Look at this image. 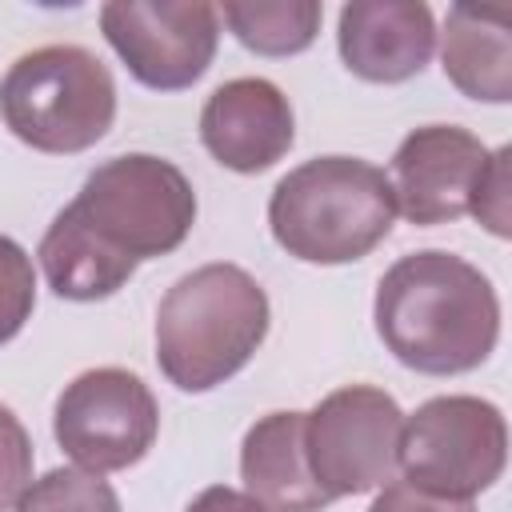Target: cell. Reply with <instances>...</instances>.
Masks as SVG:
<instances>
[{
	"instance_id": "3",
	"label": "cell",
	"mask_w": 512,
	"mask_h": 512,
	"mask_svg": "<svg viewBox=\"0 0 512 512\" xmlns=\"http://www.w3.org/2000/svg\"><path fill=\"white\" fill-rule=\"evenodd\" d=\"M396 224L384 168L360 156H316L276 180L268 196L272 240L304 264L364 260Z\"/></svg>"
},
{
	"instance_id": "5",
	"label": "cell",
	"mask_w": 512,
	"mask_h": 512,
	"mask_svg": "<svg viewBox=\"0 0 512 512\" xmlns=\"http://www.w3.org/2000/svg\"><path fill=\"white\" fill-rule=\"evenodd\" d=\"M72 208L100 240L136 264L176 252L196 224L192 180L152 152H124L96 164Z\"/></svg>"
},
{
	"instance_id": "17",
	"label": "cell",
	"mask_w": 512,
	"mask_h": 512,
	"mask_svg": "<svg viewBox=\"0 0 512 512\" xmlns=\"http://www.w3.org/2000/svg\"><path fill=\"white\" fill-rule=\"evenodd\" d=\"M12 508L16 512H120V496L100 472L52 468L40 480H32Z\"/></svg>"
},
{
	"instance_id": "22",
	"label": "cell",
	"mask_w": 512,
	"mask_h": 512,
	"mask_svg": "<svg viewBox=\"0 0 512 512\" xmlns=\"http://www.w3.org/2000/svg\"><path fill=\"white\" fill-rule=\"evenodd\" d=\"M184 512H264L248 492H236V488H228V484H212V488H204Z\"/></svg>"
},
{
	"instance_id": "8",
	"label": "cell",
	"mask_w": 512,
	"mask_h": 512,
	"mask_svg": "<svg viewBox=\"0 0 512 512\" xmlns=\"http://www.w3.org/2000/svg\"><path fill=\"white\" fill-rule=\"evenodd\" d=\"M52 432L84 472H124L156 444L160 408L136 372L88 368L56 396Z\"/></svg>"
},
{
	"instance_id": "18",
	"label": "cell",
	"mask_w": 512,
	"mask_h": 512,
	"mask_svg": "<svg viewBox=\"0 0 512 512\" xmlns=\"http://www.w3.org/2000/svg\"><path fill=\"white\" fill-rule=\"evenodd\" d=\"M36 308V268L32 256L0 232V344L20 336Z\"/></svg>"
},
{
	"instance_id": "10",
	"label": "cell",
	"mask_w": 512,
	"mask_h": 512,
	"mask_svg": "<svg viewBox=\"0 0 512 512\" xmlns=\"http://www.w3.org/2000/svg\"><path fill=\"white\" fill-rule=\"evenodd\" d=\"M488 148L460 124L412 128L392 152V196L408 224L432 228L468 216L472 192L488 168Z\"/></svg>"
},
{
	"instance_id": "21",
	"label": "cell",
	"mask_w": 512,
	"mask_h": 512,
	"mask_svg": "<svg viewBox=\"0 0 512 512\" xmlns=\"http://www.w3.org/2000/svg\"><path fill=\"white\" fill-rule=\"evenodd\" d=\"M368 512H476L472 500H448V496H436V492H424L408 480H388L372 508Z\"/></svg>"
},
{
	"instance_id": "12",
	"label": "cell",
	"mask_w": 512,
	"mask_h": 512,
	"mask_svg": "<svg viewBox=\"0 0 512 512\" xmlns=\"http://www.w3.org/2000/svg\"><path fill=\"white\" fill-rule=\"evenodd\" d=\"M336 48L352 76L368 84H404L432 60V8L420 0H352L340 8Z\"/></svg>"
},
{
	"instance_id": "6",
	"label": "cell",
	"mask_w": 512,
	"mask_h": 512,
	"mask_svg": "<svg viewBox=\"0 0 512 512\" xmlns=\"http://www.w3.org/2000/svg\"><path fill=\"white\" fill-rule=\"evenodd\" d=\"M508 464V424L492 400L480 396H432L400 428L396 468L408 484L472 500L488 492Z\"/></svg>"
},
{
	"instance_id": "2",
	"label": "cell",
	"mask_w": 512,
	"mask_h": 512,
	"mask_svg": "<svg viewBox=\"0 0 512 512\" xmlns=\"http://www.w3.org/2000/svg\"><path fill=\"white\" fill-rule=\"evenodd\" d=\"M268 320V296L240 264L192 268L156 308V364L180 392H212L256 356Z\"/></svg>"
},
{
	"instance_id": "1",
	"label": "cell",
	"mask_w": 512,
	"mask_h": 512,
	"mask_svg": "<svg viewBox=\"0 0 512 512\" xmlns=\"http://www.w3.org/2000/svg\"><path fill=\"white\" fill-rule=\"evenodd\" d=\"M372 320L384 348L424 376L472 372L500 340L492 280L444 248L400 256L376 284Z\"/></svg>"
},
{
	"instance_id": "19",
	"label": "cell",
	"mask_w": 512,
	"mask_h": 512,
	"mask_svg": "<svg viewBox=\"0 0 512 512\" xmlns=\"http://www.w3.org/2000/svg\"><path fill=\"white\" fill-rule=\"evenodd\" d=\"M508 160H512V148L504 144V148H496L492 156H488V168H484V176H480V184H476V192H472V208H468V216H476L492 236H508V224H512V176H508Z\"/></svg>"
},
{
	"instance_id": "14",
	"label": "cell",
	"mask_w": 512,
	"mask_h": 512,
	"mask_svg": "<svg viewBox=\"0 0 512 512\" xmlns=\"http://www.w3.org/2000/svg\"><path fill=\"white\" fill-rule=\"evenodd\" d=\"M440 68L468 100H512V16L504 8H448L440 32Z\"/></svg>"
},
{
	"instance_id": "11",
	"label": "cell",
	"mask_w": 512,
	"mask_h": 512,
	"mask_svg": "<svg viewBox=\"0 0 512 512\" xmlns=\"http://www.w3.org/2000/svg\"><path fill=\"white\" fill-rule=\"evenodd\" d=\"M296 116L288 96L264 76L224 80L200 108V144L216 164L240 176L268 172L288 156Z\"/></svg>"
},
{
	"instance_id": "4",
	"label": "cell",
	"mask_w": 512,
	"mask_h": 512,
	"mask_svg": "<svg viewBox=\"0 0 512 512\" xmlns=\"http://www.w3.org/2000/svg\"><path fill=\"white\" fill-rule=\"evenodd\" d=\"M8 132L48 156H72L108 136L116 120V80L80 44H44L16 56L0 80Z\"/></svg>"
},
{
	"instance_id": "16",
	"label": "cell",
	"mask_w": 512,
	"mask_h": 512,
	"mask_svg": "<svg viewBox=\"0 0 512 512\" xmlns=\"http://www.w3.org/2000/svg\"><path fill=\"white\" fill-rule=\"evenodd\" d=\"M216 12L256 56H296L312 48L324 20V8L316 0H228Z\"/></svg>"
},
{
	"instance_id": "13",
	"label": "cell",
	"mask_w": 512,
	"mask_h": 512,
	"mask_svg": "<svg viewBox=\"0 0 512 512\" xmlns=\"http://www.w3.org/2000/svg\"><path fill=\"white\" fill-rule=\"evenodd\" d=\"M240 480L264 512H320L332 504L304 456V412H268L244 432Z\"/></svg>"
},
{
	"instance_id": "15",
	"label": "cell",
	"mask_w": 512,
	"mask_h": 512,
	"mask_svg": "<svg viewBox=\"0 0 512 512\" xmlns=\"http://www.w3.org/2000/svg\"><path fill=\"white\" fill-rule=\"evenodd\" d=\"M36 256L48 288L60 300H76V304H92L120 292L136 272V260L112 248L108 240H100L72 204L56 212Z\"/></svg>"
},
{
	"instance_id": "20",
	"label": "cell",
	"mask_w": 512,
	"mask_h": 512,
	"mask_svg": "<svg viewBox=\"0 0 512 512\" xmlns=\"http://www.w3.org/2000/svg\"><path fill=\"white\" fill-rule=\"evenodd\" d=\"M32 484V440L20 416L0 404V508H12Z\"/></svg>"
},
{
	"instance_id": "9",
	"label": "cell",
	"mask_w": 512,
	"mask_h": 512,
	"mask_svg": "<svg viewBox=\"0 0 512 512\" xmlns=\"http://www.w3.org/2000/svg\"><path fill=\"white\" fill-rule=\"evenodd\" d=\"M100 32L132 80L152 92L192 88L220 44V12L208 0H108Z\"/></svg>"
},
{
	"instance_id": "7",
	"label": "cell",
	"mask_w": 512,
	"mask_h": 512,
	"mask_svg": "<svg viewBox=\"0 0 512 512\" xmlns=\"http://www.w3.org/2000/svg\"><path fill=\"white\" fill-rule=\"evenodd\" d=\"M404 412L376 384H344L304 412V456L328 500L376 492L396 476Z\"/></svg>"
}]
</instances>
